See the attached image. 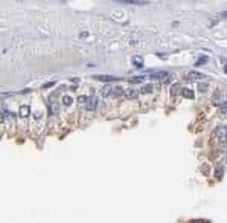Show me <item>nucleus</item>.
<instances>
[{
  "instance_id": "nucleus-1",
  "label": "nucleus",
  "mask_w": 227,
  "mask_h": 223,
  "mask_svg": "<svg viewBox=\"0 0 227 223\" xmlns=\"http://www.w3.org/2000/svg\"><path fill=\"white\" fill-rule=\"evenodd\" d=\"M96 107H98V98L96 96H90L88 101H87V104H86V109L88 112H95Z\"/></svg>"
},
{
  "instance_id": "nucleus-2",
  "label": "nucleus",
  "mask_w": 227,
  "mask_h": 223,
  "mask_svg": "<svg viewBox=\"0 0 227 223\" xmlns=\"http://www.w3.org/2000/svg\"><path fill=\"white\" fill-rule=\"evenodd\" d=\"M168 75H169V72H166V70H159V72H153L149 77H151V79H159V81H163Z\"/></svg>"
},
{
  "instance_id": "nucleus-3",
  "label": "nucleus",
  "mask_w": 227,
  "mask_h": 223,
  "mask_svg": "<svg viewBox=\"0 0 227 223\" xmlns=\"http://www.w3.org/2000/svg\"><path fill=\"white\" fill-rule=\"evenodd\" d=\"M204 77H206V75L200 73V72H197V70H192V72L188 73V79H190V81H195V79H203Z\"/></svg>"
},
{
  "instance_id": "nucleus-4",
  "label": "nucleus",
  "mask_w": 227,
  "mask_h": 223,
  "mask_svg": "<svg viewBox=\"0 0 227 223\" xmlns=\"http://www.w3.org/2000/svg\"><path fill=\"white\" fill-rule=\"evenodd\" d=\"M96 79H99V81H104V83H111V81H117V78L114 77H110V75H95Z\"/></svg>"
},
{
  "instance_id": "nucleus-5",
  "label": "nucleus",
  "mask_w": 227,
  "mask_h": 223,
  "mask_svg": "<svg viewBox=\"0 0 227 223\" xmlns=\"http://www.w3.org/2000/svg\"><path fill=\"white\" fill-rule=\"evenodd\" d=\"M181 96L183 98H186V99H194V96H195V93L190 90V89H188V87H183L181 89Z\"/></svg>"
},
{
  "instance_id": "nucleus-6",
  "label": "nucleus",
  "mask_w": 227,
  "mask_h": 223,
  "mask_svg": "<svg viewBox=\"0 0 227 223\" xmlns=\"http://www.w3.org/2000/svg\"><path fill=\"white\" fill-rule=\"evenodd\" d=\"M101 95L104 98H108L110 95H113V87L110 86V84H107V86H104L101 89Z\"/></svg>"
},
{
  "instance_id": "nucleus-7",
  "label": "nucleus",
  "mask_w": 227,
  "mask_h": 223,
  "mask_svg": "<svg viewBox=\"0 0 227 223\" xmlns=\"http://www.w3.org/2000/svg\"><path fill=\"white\" fill-rule=\"evenodd\" d=\"M181 89H183V87H181L180 84H177V83H175V84H172V86H171V90H169V92H171V96L181 95Z\"/></svg>"
},
{
  "instance_id": "nucleus-8",
  "label": "nucleus",
  "mask_w": 227,
  "mask_h": 223,
  "mask_svg": "<svg viewBox=\"0 0 227 223\" xmlns=\"http://www.w3.org/2000/svg\"><path fill=\"white\" fill-rule=\"evenodd\" d=\"M29 115H31L29 105H21V107H20V112H19V116H20V118H28Z\"/></svg>"
},
{
  "instance_id": "nucleus-9",
  "label": "nucleus",
  "mask_w": 227,
  "mask_h": 223,
  "mask_svg": "<svg viewBox=\"0 0 227 223\" xmlns=\"http://www.w3.org/2000/svg\"><path fill=\"white\" fill-rule=\"evenodd\" d=\"M125 96L128 98V99H137V98H139V92L134 90V89H128V90L125 92Z\"/></svg>"
},
{
  "instance_id": "nucleus-10",
  "label": "nucleus",
  "mask_w": 227,
  "mask_h": 223,
  "mask_svg": "<svg viewBox=\"0 0 227 223\" xmlns=\"http://www.w3.org/2000/svg\"><path fill=\"white\" fill-rule=\"evenodd\" d=\"M131 61H133V64H134L136 67H143V57H140V55H134Z\"/></svg>"
},
{
  "instance_id": "nucleus-11",
  "label": "nucleus",
  "mask_w": 227,
  "mask_h": 223,
  "mask_svg": "<svg viewBox=\"0 0 227 223\" xmlns=\"http://www.w3.org/2000/svg\"><path fill=\"white\" fill-rule=\"evenodd\" d=\"M63 105H66V107H69V105H72L73 104V98L72 96H69V95H64L63 96Z\"/></svg>"
},
{
  "instance_id": "nucleus-12",
  "label": "nucleus",
  "mask_w": 227,
  "mask_h": 223,
  "mask_svg": "<svg viewBox=\"0 0 227 223\" xmlns=\"http://www.w3.org/2000/svg\"><path fill=\"white\" fill-rule=\"evenodd\" d=\"M220 90H216L215 93H213V96H212V104H215V105H220L221 102H220Z\"/></svg>"
},
{
  "instance_id": "nucleus-13",
  "label": "nucleus",
  "mask_w": 227,
  "mask_h": 223,
  "mask_svg": "<svg viewBox=\"0 0 227 223\" xmlns=\"http://www.w3.org/2000/svg\"><path fill=\"white\" fill-rule=\"evenodd\" d=\"M153 87H154L153 84H145V86H143V87L140 89V92H142V93H151V92L154 90Z\"/></svg>"
},
{
  "instance_id": "nucleus-14",
  "label": "nucleus",
  "mask_w": 227,
  "mask_h": 223,
  "mask_svg": "<svg viewBox=\"0 0 227 223\" xmlns=\"http://www.w3.org/2000/svg\"><path fill=\"white\" fill-rule=\"evenodd\" d=\"M218 107H220V112H221L222 116H227V101L226 102H221Z\"/></svg>"
},
{
  "instance_id": "nucleus-15",
  "label": "nucleus",
  "mask_w": 227,
  "mask_h": 223,
  "mask_svg": "<svg viewBox=\"0 0 227 223\" xmlns=\"http://www.w3.org/2000/svg\"><path fill=\"white\" fill-rule=\"evenodd\" d=\"M56 112H58V104H56V102H52V104L49 105V113H50V115H55Z\"/></svg>"
},
{
  "instance_id": "nucleus-16",
  "label": "nucleus",
  "mask_w": 227,
  "mask_h": 223,
  "mask_svg": "<svg viewBox=\"0 0 227 223\" xmlns=\"http://www.w3.org/2000/svg\"><path fill=\"white\" fill-rule=\"evenodd\" d=\"M207 89H209V84H207V83H200V84H198V90H200V92H206Z\"/></svg>"
},
{
  "instance_id": "nucleus-17",
  "label": "nucleus",
  "mask_w": 227,
  "mask_h": 223,
  "mask_svg": "<svg viewBox=\"0 0 227 223\" xmlns=\"http://www.w3.org/2000/svg\"><path fill=\"white\" fill-rule=\"evenodd\" d=\"M222 173H224V171H222V167H218L216 170H215V177H216V179H221Z\"/></svg>"
},
{
  "instance_id": "nucleus-18",
  "label": "nucleus",
  "mask_w": 227,
  "mask_h": 223,
  "mask_svg": "<svg viewBox=\"0 0 227 223\" xmlns=\"http://www.w3.org/2000/svg\"><path fill=\"white\" fill-rule=\"evenodd\" d=\"M207 60H209L207 57H201V58H198V61H197V63H195V66H203V64L206 63Z\"/></svg>"
},
{
  "instance_id": "nucleus-19",
  "label": "nucleus",
  "mask_w": 227,
  "mask_h": 223,
  "mask_svg": "<svg viewBox=\"0 0 227 223\" xmlns=\"http://www.w3.org/2000/svg\"><path fill=\"white\" fill-rule=\"evenodd\" d=\"M130 81H131V83H134V84L142 83V81H143V77H133V78H130Z\"/></svg>"
},
{
  "instance_id": "nucleus-20",
  "label": "nucleus",
  "mask_w": 227,
  "mask_h": 223,
  "mask_svg": "<svg viewBox=\"0 0 227 223\" xmlns=\"http://www.w3.org/2000/svg\"><path fill=\"white\" fill-rule=\"evenodd\" d=\"M78 101H79V104H87L88 98H87V96H79V98H78Z\"/></svg>"
},
{
  "instance_id": "nucleus-21",
  "label": "nucleus",
  "mask_w": 227,
  "mask_h": 223,
  "mask_svg": "<svg viewBox=\"0 0 227 223\" xmlns=\"http://www.w3.org/2000/svg\"><path fill=\"white\" fill-rule=\"evenodd\" d=\"M171 81H172V75H168V77L163 79V84H171Z\"/></svg>"
},
{
  "instance_id": "nucleus-22",
  "label": "nucleus",
  "mask_w": 227,
  "mask_h": 223,
  "mask_svg": "<svg viewBox=\"0 0 227 223\" xmlns=\"http://www.w3.org/2000/svg\"><path fill=\"white\" fill-rule=\"evenodd\" d=\"M52 86H55V81H50V83L43 84V89H49V87H52Z\"/></svg>"
},
{
  "instance_id": "nucleus-23",
  "label": "nucleus",
  "mask_w": 227,
  "mask_h": 223,
  "mask_svg": "<svg viewBox=\"0 0 227 223\" xmlns=\"http://www.w3.org/2000/svg\"><path fill=\"white\" fill-rule=\"evenodd\" d=\"M121 2H123V3H137L136 0H121Z\"/></svg>"
},
{
  "instance_id": "nucleus-24",
  "label": "nucleus",
  "mask_w": 227,
  "mask_h": 223,
  "mask_svg": "<svg viewBox=\"0 0 227 223\" xmlns=\"http://www.w3.org/2000/svg\"><path fill=\"white\" fill-rule=\"evenodd\" d=\"M195 223H209V222H207V220H197Z\"/></svg>"
},
{
  "instance_id": "nucleus-25",
  "label": "nucleus",
  "mask_w": 227,
  "mask_h": 223,
  "mask_svg": "<svg viewBox=\"0 0 227 223\" xmlns=\"http://www.w3.org/2000/svg\"><path fill=\"white\" fill-rule=\"evenodd\" d=\"M221 15L224 17V19H227V12H221Z\"/></svg>"
},
{
  "instance_id": "nucleus-26",
  "label": "nucleus",
  "mask_w": 227,
  "mask_h": 223,
  "mask_svg": "<svg viewBox=\"0 0 227 223\" xmlns=\"http://www.w3.org/2000/svg\"><path fill=\"white\" fill-rule=\"evenodd\" d=\"M224 70H226V72H227V66H226V67H224Z\"/></svg>"
},
{
  "instance_id": "nucleus-27",
  "label": "nucleus",
  "mask_w": 227,
  "mask_h": 223,
  "mask_svg": "<svg viewBox=\"0 0 227 223\" xmlns=\"http://www.w3.org/2000/svg\"><path fill=\"white\" fill-rule=\"evenodd\" d=\"M226 162H227V154H226Z\"/></svg>"
},
{
  "instance_id": "nucleus-28",
  "label": "nucleus",
  "mask_w": 227,
  "mask_h": 223,
  "mask_svg": "<svg viewBox=\"0 0 227 223\" xmlns=\"http://www.w3.org/2000/svg\"><path fill=\"white\" fill-rule=\"evenodd\" d=\"M226 139H227V135H226Z\"/></svg>"
}]
</instances>
